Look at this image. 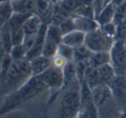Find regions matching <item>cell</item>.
I'll list each match as a JSON object with an SVG mask.
<instances>
[{"mask_svg": "<svg viewBox=\"0 0 126 118\" xmlns=\"http://www.w3.org/2000/svg\"><path fill=\"white\" fill-rule=\"evenodd\" d=\"M80 84L69 87L61 102L60 114L62 117H74L80 111Z\"/></svg>", "mask_w": 126, "mask_h": 118, "instance_id": "cell-3", "label": "cell"}, {"mask_svg": "<svg viewBox=\"0 0 126 118\" xmlns=\"http://www.w3.org/2000/svg\"><path fill=\"white\" fill-rule=\"evenodd\" d=\"M74 48L72 47L66 45V44L61 43L58 47L57 54L65 59L67 61L74 60Z\"/></svg>", "mask_w": 126, "mask_h": 118, "instance_id": "cell-27", "label": "cell"}, {"mask_svg": "<svg viewBox=\"0 0 126 118\" xmlns=\"http://www.w3.org/2000/svg\"><path fill=\"white\" fill-rule=\"evenodd\" d=\"M59 27H60V30H61L62 35H66V34L69 33V32L73 31V30H76L73 17H69V18H67V20H65L64 22H62V23L59 25Z\"/></svg>", "mask_w": 126, "mask_h": 118, "instance_id": "cell-28", "label": "cell"}, {"mask_svg": "<svg viewBox=\"0 0 126 118\" xmlns=\"http://www.w3.org/2000/svg\"><path fill=\"white\" fill-rule=\"evenodd\" d=\"M9 54H11V58H12L14 61L23 60L27 57V50L25 49L24 46L23 44L13 46L12 49H11Z\"/></svg>", "mask_w": 126, "mask_h": 118, "instance_id": "cell-25", "label": "cell"}, {"mask_svg": "<svg viewBox=\"0 0 126 118\" xmlns=\"http://www.w3.org/2000/svg\"><path fill=\"white\" fill-rule=\"evenodd\" d=\"M73 19H74L76 30L85 32L86 34L98 29L99 23L98 21H96V19H93V18L74 15V16H73Z\"/></svg>", "mask_w": 126, "mask_h": 118, "instance_id": "cell-12", "label": "cell"}, {"mask_svg": "<svg viewBox=\"0 0 126 118\" xmlns=\"http://www.w3.org/2000/svg\"><path fill=\"white\" fill-rule=\"evenodd\" d=\"M113 5V3L107 4L105 7V9L102 11V12L100 13L99 16L97 20L100 25H104L107 23L112 22V19L115 16V10H114Z\"/></svg>", "mask_w": 126, "mask_h": 118, "instance_id": "cell-23", "label": "cell"}, {"mask_svg": "<svg viewBox=\"0 0 126 118\" xmlns=\"http://www.w3.org/2000/svg\"><path fill=\"white\" fill-rule=\"evenodd\" d=\"M53 1H55L56 3H58V2H60V1H61V0H53Z\"/></svg>", "mask_w": 126, "mask_h": 118, "instance_id": "cell-32", "label": "cell"}, {"mask_svg": "<svg viewBox=\"0 0 126 118\" xmlns=\"http://www.w3.org/2000/svg\"><path fill=\"white\" fill-rule=\"evenodd\" d=\"M124 43H125V45H126V37H125V39H124Z\"/></svg>", "mask_w": 126, "mask_h": 118, "instance_id": "cell-33", "label": "cell"}, {"mask_svg": "<svg viewBox=\"0 0 126 118\" xmlns=\"http://www.w3.org/2000/svg\"><path fill=\"white\" fill-rule=\"evenodd\" d=\"M37 34L36 35H26V36H25L24 42H23V45L24 46L25 49L27 50V53H28L29 51L33 47V46L35 45V41H36V38H37Z\"/></svg>", "mask_w": 126, "mask_h": 118, "instance_id": "cell-31", "label": "cell"}, {"mask_svg": "<svg viewBox=\"0 0 126 118\" xmlns=\"http://www.w3.org/2000/svg\"><path fill=\"white\" fill-rule=\"evenodd\" d=\"M63 76H64V86L69 87L79 85V81L77 77V70H76V63L73 60L67 61L62 67Z\"/></svg>", "mask_w": 126, "mask_h": 118, "instance_id": "cell-10", "label": "cell"}, {"mask_svg": "<svg viewBox=\"0 0 126 118\" xmlns=\"http://www.w3.org/2000/svg\"><path fill=\"white\" fill-rule=\"evenodd\" d=\"M80 116L83 117H97L98 116V111L93 98L92 88L86 81L80 84Z\"/></svg>", "mask_w": 126, "mask_h": 118, "instance_id": "cell-6", "label": "cell"}, {"mask_svg": "<svg viewBox=\"0 0 126 118\" xmlns=\"http://www.w3.org/2000/svg\"><path fill=\"white\" fill-rule=\"evenodd\" d=\"M30 64L32 76L41 75L53 65L52 58L47 57V56L42 54V55H39L37 57L30 59Z\"/></svg>", "mask_w": 126, "mask_h": 118, "instance_id": "cell-11", "label": "cell"}, {"mask_svg": "<svg viewBox=\"0 0 126 118\" xmlns=\"http://www.w3.org/2000/svg\"><path fill=\"white\" fill-rule=\"evenodd\" d=\"M86 35V34L85 32H82L80 30H73V31L62 35L61 43L66 44V45L74 48V47L85 44Z\"/></svg>", "mask_w": 126, "mask_h": 118, "instance_id": "cell-14", "label": "cell"}, {"mask_svg": "<svg viewBox=\"0 0 126 118\" xmlns=\"http://www.w3.org/2000/svg\"><path fill=\"white\" fill-rule=\"evenodd\" d=\"M109 85L118 107L126 110V76L117 75Z\"/></svg>", "mask_w": 126, "mask_h": 118, "instance_id": "cell-8", "label": "cell"}, {"mask_svg": "<svg viewBox=\"0 0 126 118\" xmlns=\"http://www.w3.org/2000/svg\"><path fill=\"white\" fill-rule=\"evenodd\" d=\"M1 34V42H2V54L5 53H10L13 47L12 37H11V29L8 24L2 27Z\"/></svg>", "mask_w": 126, "mask_h": 118, "instance_id": "cell-19", "label": "cell"}, {"mask_svg": "<svg viewBox=\"0 0 126 118\" xmlns=\"http://www.w3.org/2000/svg\"><path fill=\"white\" fill-rule=\"evenodd\" d=\"M110 53L104 51V52H96L93 53L92 56L88 60V65L92 67L98 68L103 65L110 63Z\"/></svg>", "mask_w": 126, "mask_h": 118, "instance_id": "cell-17", "label": "cell"}, {"mask_svg": "<svg viewBox=\"0 0 126 118\" xmlns=\"http://www.w3.org/2000/svg\"><path fill=\"white\" fill-rule=\"evenodd\" d=\"M43 23L44 22L42 21L40 16L36 14H32L26 20L24 24L23 25V28L26 35H36L39 30H41Z\"/></svg>", "mask_w": 126, "mask_h": 118, "instance_id": "cell-15", "label": "cell"}, {"mask_svg": "<svg viewBox=\"0 0 126 118\" xmlns=\"http://www.w3.org/2000/svg\"><path fill=\"white\" fill-rule=\"evenodd\" d=\"M31 76V68L29 59L13 61L5 78L2 82L3 91L7 93L15 89H18Z\"/></svg>", "mask_w": 126, "mask_h": 118, "instance_id": "cell-1", "label": "cell"}, {"mask_svg": "<svg viewBox=\"0 0 126 118\" xmlns=\"http://www.w3.org/2000/svg\"><path fill=\"white\" fill-rule=\"evenodd\" d=\"M52 0H35V14L42 17V21L45 23L47 20H51L54 11Z\"/></svg>", "mask_w": 126, "mask_h": 118, "instance_id": "cell-13", "label": "cell"}, {"mask_svg": "<svg viewBox=\"0 0 126 118\" xmlns=\"http://www.w3.org/2000/svg\"><path fill=\"white\" fill-rule=\"evenodd\" d=\"M43 81L45 82L47 88L53 90H59L64 86V76L62 68L52 66L41 74Z\"/></svg>", "mask_w": 126, "mask_h": 118, "instance_id": "cell-7", "label": "cell"}, {"mask_svg": "<svg viewBox=\"0 0 126 118\" xmlns=\"http://www.w3.org/2000/svg\"><path fill=\"white\" fill-rule=\"evenodd\" d=\"M69 16H70V13L65 11L61 6V4L57 3L54 7V11H53L52 18H51V23L59 26L62 22L70 17Z\"/></svg>", "mask_w": 126, "mask_h": 118, "instance_id": "cell-20", "label": "cell"}, {"mask_svg": "<svg viewBox=\"0 0 126 118\" xmlns=\"http://www.w3.org/2000/svg\"><path fill=\"white\" fill-rule=\"evenodd\" d=\"M92 91H93V101L98 109H98H102L115 100L110 85L106 84H100L97 85L96 87L92 89Z\"/></svg>", "mask_w": 126, "mask_h": 118, "instance_id": "cell-9", "label": "cell"}, {"mask_svg": "<svg viewBox=\"0 0 126 118\" xmlns=\"http://www.w3.org/2000/svg\"><path fill=\"white\" fill-rule=\"evenodd\" d=\"M97 70H98V78H99L100 83L101 84L109 85L112 81V79L117 76L116 72L114 70V67L111 65V63L103 65V66L97 68Z\"/></svg>", "mask_w": 126, "mask_h": 118, "instance_id": "cell-16", "label": "cell"}, {"mask_svg": "<svg viewBox=\"0 0 126 118\" xmlns=\"http://www.w3.org/2000/svg\"><path fill=\"white\" fill-rule=\"evenodd\" d=\"M93 52H92L85 44L79 47H74V61L80 62V61H88Z\"/></svg>", "mask_w": 126, "mask_h": 118, "instance_id": "cell-21", "label": "cell"}, {"mask_svg": "<svg viewBox=\"0 0 126 118\" xmlns=\"http://www.w3.org/2000/svg\"><path fill=\"white\" fill-rule=\"evenodd\" d=\"M13 59L9 53L2 54V61H1V81H4L13 63Z\"/></svg>", "mask_w": 126, "mask_h": 118, "instance_id": "cell-24", "label": "cell"}, {"mask_svg": "<svg viewBox=\"0 0 126 118\" xmlns=\"http://www.w3.org/2000/svg\"><path fill=\"white\" fill-rule=\"evenodd\" d=\"M85 81L87 83V85H89L92 89L101 84L100 83L99 78H98L97 68L92 67L89 65H87L86 74H85Z\"/></svg>", "mask_w": 126, "mask_h": 118, "instance_id": "cell-22", "label": "cell"}, {"mask_svg": "<svg viewBox=\"0 0 126 118\" xmlns=\"http://www.w3.org/2000/svg\"><path fill=\"white\" fill-rule=\"evenodd\" d=\"M110 53L111 58L110 63L113 66L116 74L126 76V45L124 41H116Z\"/></svg>", "mask_w": 126, "mask_h": 118, "instance_id": "cell-5", "label": "cell"}, {"mask_svg": "<svg viewBox=\"0 0 126 118\" xmlns=\"http://www.w3.org/2000/svg\"><path fill=\"white\" fill-rule=\"evenodd\" d=\"M26 33L23 30V26L16 27L11 30V37H12V43L13 46L21 45L24 42Z\"/></svg>", "mask_w": 126, "mask_h": 118, "instance_id": "cell-26", "label": "cell"}, {"mask_svg": "<svg viewBox=\"0 0 126 118\" xmlns=\"http://www.w3.org/2000/svg\"><path fill=\"white\" fill-rule=\"evenodd\" d=\"M106 5L107 4L105 3V0H93L92 6H93V11H94L95 19L98 20L100 13L102 12V11L105 9V7Z\"/></svg>", "mask_w": 126, "mask_h": 118, "instance_id": "cell-29", "label": "cell"}, {"mask_svg": "<svg viewBox=\"0 0 126 118\" xmlns=\"http://www.w3.org/2000/svg\"><path fill=\"white\" fill-rule=\"evenodd\" d=\"M14 14V10L10 0H2L0 5V22H1V28L7 24L8 22Z\"/></svg>", "mask_w": 126, "mask_h": 118, "instance_id": "cell-18", "label": "cell"}, {"mask_svg": "<svg viewBox=\"0 0 126 118\" xmlns=\"http://www.w3.org/2000/svg\"><path fill=\"white\" fill-rule=\"evenodd\" d=\"M113 37L106 35L101 29L86 33L85 45L93 53L96 52H110L114 44Z\"/></svg>", "mask_w": 126, "mask_h": 118, "instance_id": "cell-4", "label": "cell"}, {"mask_svg": "<svg viewBox=\"0 0 126 118\" xmlns=\"http://www.w3.org/2000/svg\"><path fill=\"white\" fill-rule=\"evenodd\" d=\"M101 27H102L101 30L106 35L115 38L116 35H117V25L116 23H114L113 22H110V23H107L104 25H101Z\"/></svg>", "mask_w": 126, "mask_h": 118, "instance_id": "cell-30", "label": "cell"}, {"mask_svg": "<svg viewBox=\"0 0 126 118\" xmlns=\"http://www.w3.org/2000/svg\"><path fill=\"white\" fill-rule=\"evenodd\" d=\"M46 88L47 87L41 75L31 76L10 97V99L6 101V104H4V106L6 105V109L7 107H16L20 103L33 98Z\"/></svg>", "mask_w": 126, "mask_h": 118, "instance_id": "cell-2", "label": "cell"}]
</instances>
